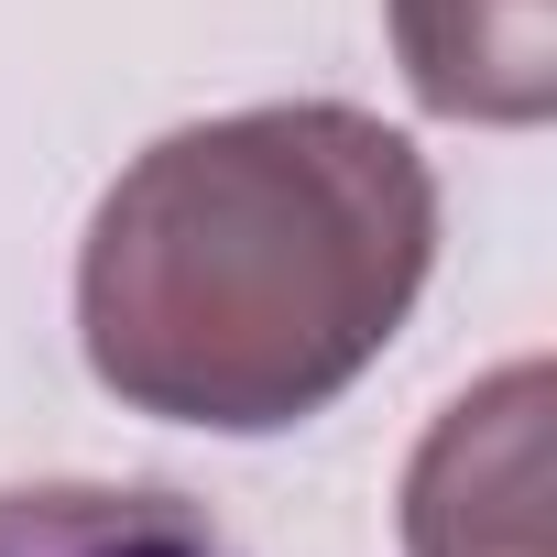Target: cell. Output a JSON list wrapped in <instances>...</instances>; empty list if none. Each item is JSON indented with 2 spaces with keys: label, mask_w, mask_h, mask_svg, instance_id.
<instances>
[{
  "label": "cell",
  "mask_w": 557,
  "mask_h": 557,
  "mask_svg": "<svg viewBox=\"0 0 557 557\" xmlns=\"http://www.w3.org/2000/svg\"><path fill=\"white\" fill-rule=\"evenodd\" d=\"M405 557H546V372L470 383L405 470Z\"/></svg>",
  "instance_id": "2"
},
{
  "label": "cell",
  "mask_w": 557,
  "mask_h": 557,
  "mask_svg": "<svg viewBox=\"0 0 557 557\" xmlns=\"http://www.w3.org/2000/svg\"><path fill=\"white\" fill-rule=\"evenodd\" d=\"M426 262V153L350 99H273L121 164L77 251V339L132 416L262 437L394 350Z\"/></svg>",
  "instance_id": "1"
},
{
  "label": "cell",
  "mask_w": 557,
  "mask_h": 557,
  "mask_svg": "<svg viewBox=\"0 0 557 557\" xmlns=\"http://www.w3.org/2000/svg\"><path fill=\"white\" fill-rule=\"evenodd\" d=\"M0 557H240L230 524L164 481H23L0 492Z\"/></svg>",
  "instance_id": "4"
},
{
  "label": "cell",
  "mask_w": 557,
  "mask_h": 557,
  "mask_svg": "<svg viewBox=\"0 0 557 557\" xmlns=\"http://www.w3.org/2000/svg\"><path fill=\"white\" fill-rule=\"evenodd\" d=\"M405 88L437 121L524 132L557 110V0H383Z\"/></svg>",
  "instance_id": "3"
}]
</instances>
